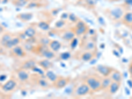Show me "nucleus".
Returning <instances> with one entry per match:
<instances>
[{
	"label": "nucleus",
	"mask_w": 132,
	"mask_h": 99,
	"mask_svg": "<svg viewBox=\"0 0 132 99\" xmlns=\"http://www.w3.org/2000/svg\"><path fill=\"white\" fill-rule=\"evenodd\" d=\"M66 84H67V80H65L64 79H60L56 83V86L58 88H62V87H64L66 85Z\"/></svg>",
	"instance_id": "23"
},
{
	"label": "nucleus",
	"mask_w": 132,
	"mask_h": 99,
	"mask_svg": "<svg viewBox=\"0 0 132 99\" xmlns=\"http://www.w3.org/2000/svg\"><path fill=\"white\" fill-rule=\"evenodd\" d=\"M17 75H18L19 79L22 81H25L29 78V75L28 74V73H26V71H24V70H21V71H19Z\"/></svg>",
	"instance_id": "8"
},
{
	"label": "nucleus",
	"mask_w": 132,
	"mask_h": 99,
	"mask_svg": "<svg viewBox=\"0 0 132 99\" xmlns=\"http://www.w3.org/2000/svg\"><path fill=\"white\" fill-rule=\"evenodd\" d=\"M113 53H114V54H115V55L116 56V57H119V53H118V52H117L116 50H114V52H113Z\"/></svg>",
	"instance_id": "44"
},
{
	"label": "nucleus",
	"mask_w": 132,
	"mask_h": 99,
	"mask_svg": "<svg viewBox=\"0 0 132 99\" xmlns=\"http://www.w3.org/2000/svg\"><path fill=\"white\" fill-rule=\"evenodd\" d=\"M85 25V23L82 22V21H79L77 24V27H79V26H81Z\"/></svg>",
	"instance_id": "40"
},
{
	"label": "nucleus",
	"mask_w": 132,
	"mask_h": 99,
	"mask_svg": "<svg viewBox=\"0 0 132 99\" xmlns=\"http://www.w3.org/2000/svg\"><path fill=\"white\" fill-rule=\"evenodd\" d=\"M32 17H33V15H32V13H21L20 15H19L17 16V17L19 18L21 20H25V21H27V20H31Z\"/></svg>",
	"instance_id": "9"
},
{
	"label": "nucleus",
	"mask_w": 132,
	"mask_h": 99,
	"mask_svg": "<svg viewBox=\"0 0 132 99\" xmlns=\"http://www.w3.org/2000/svg\"><path fill=\"white\" fill-rule=\"evenodd\" d=\"M36 34V31L35 29L32 27H29V28H26L25 31V34L26 35V37L29 38H33L34 35Z\"/></svg>",
	"instance_id": "12"
},
{
	"label": "nucleus",
	"mask_w": 132,
	"mask_h": 99,
	"mask_svg": "<svg viewBox=\"0 0 132 99\" xmlns=\"http://www.w3.org/2000/svg\"><path fill=\"white\" fill-rule=\"evenodd\" d=\"M130 73L132 74V66H131V67H130Z\"/></svg>",
	"instance_id": "46"
},
{
	"label": "nucleus",
	"mask_w": 132,
	"mask_h": 99,
	"mask_svg": "<svg viewBox=\"0 0 132 99\" xmlns=\"http://www.w3.org/2000/svg\"><path fill=\"white\" fill-rule=\"evenodd\" d=\"M89 91H90V88H89L88 85L83 84L78 87L77 89L76 90L75 93H76V95L81 97V96H84V95H86L87 93H88Z\"/></svg>",
	"instance_id": "2"
},
{
	"label": "nucleus",
	"mask_w": 132,
	"mask_h": 99,
	"mask_svg": "<svg viewBox=\"0 0 132 99\" xmlns=\"http://www.w3.org/2000/svg\"><path fill=\"white\" fill-rule=\"evenodd\" d=\"M125 91H126V94H127V95H129V94H130V89H127V87H126V88H125Z\"/></svg>",
	"instance_id": "42"
},
{
	"label": "nucleus",
	"mask_w": 132,
	"mask_h": 99,
	"mask_svg": "<svg viewBox=\"0 0 132 99\" xmlns=\"http://www.w3.org/2000/svg\"><path fill=\"white\" fill-rule=\"evenodd\" d=\"M87 85L89 88L94 91H98L100 88H101V83L94 77H90L87 81Z\"/></svg>",
	"instance_id": "1"
},
{
	"label": "nucleus",
	"mask_w": 132,
	"mask_h": 99,
	"mask_svg": "<svg viewBox=\"0 0 132 99\" xmlns=\"http://www.w3.org/2000/svg\"><path fill=\"white\" fill-rule=\"evenodd\" d=\"M27 1H17L16 5L19 6V7H24L27 4Z\"/></svg>",
	"instance_id": "35"
},
{
	"label": "nucleus",
	"mask_w": 132,
	"mask_h": 99,
	"mask_svg": "<svg viewBox=\"0 0 132 99\" xmlns=\"http://www.w3.org/2000/svg\"><path fill=\"white\" fill-rule=\"evenodd\" d=\"M94 48V44L93 42H88L87 44V47H86V48L87 50H93Z\"/></svg>",
	"instance_id": "36"
},
{
	"label": "nucleus",
	"mask_w": 132,
	"mask_h": 99,
	"mask_svg": "<svg viewBox=\"0 0 132 99\" xmlns=\"http://www.w3.org/2000/svg\"><path fill=\"white\" fill-rule=\"evenodd\" d=\"M92 58H93V55L90 52H85V53H83V56H82V59L83 61H88L89 60H91Z\"/></svg>",
	"instance_id": "22"
},
{
	"label": "nucleus",
	"mask_w": 132,
	"mask_h": 99,
	"mask_svg": "<svg viewBox=\"0 0 132 99\" xmlns=\"http://www.w3.org/2000/svg\"><path fill=\"white\" fill-rule=\"evenodd\" d=\"M119 85L118 82L114 81L113 83H111L110 85V92L111 94H115L119 89Z\"/></svg>",
	"instance_id": "11"
},
{
	"label": "nucleus",
	"mask_w": 132,
	"mask_h": 99,
	"mask_svg": "<svg viewBox=\"0 0 132 99\" xmlns=\"http://www.w3.org/2000/svg\"><path fill=\"white\" fill-rule=\"evenodd\" d=\"M38 27L42 31H48L49 30L50 25H48V23H47L46 22H44V21H41L38 23Z\"/></svg>",
	"instance_id": "18"
},
{
	"label": "nucleus",
	"mask_w": 132,
	"mask_h": 99,
	"mask_svg": "<svg viewBox=\"0 0 132 99\" xmlns=\"http://www.w3.org/2000/svg\"><path fill=\"white\" fill-rule=\"evenodd\" d=\"M70 56H71V55H70L69 53H68V52H64V53H63L61 54L60 57H61V58L62 59H63V60H66L67 59L69 58Z\"/></svg>",
	"instance_id": "29"
},
{
	"label": "nucleus",
	"mask_w": 132,
	"mask_h": 99,
	"mask_svg": "<svg viewBox=\"0 0 132 99\" xmlns=\"http://www.w3.org/2000/svg\"><path fill=\"white\" fill-rule=\"evenodd\" d=\"M61 46H62L61 44L57 40L52 41L51 42H50V48L54 52H57V51L60 50V49L61 48Z\"/></svg>",
	"instance_id": "7"
},
{
	"label": "nucleus",
	"mask_w": 132,
	"mask_h": 99,
	"mask_svg": "<svg viewBox=\"0 0 132 99\" xmlns=\"http://www.w3.org/2000/svg\"><path fill=\"white\" fill-rule=\"evenodd\" d=\"M46 77H48V79L52 82H55L57 79V75L52 71H47Z\"/></svg>",
	"instance_id": "17"
},
{
	"label": "nucleus",
	"mask_w": 132,
	"mask_h": 99,
	"mask_svg": "<svg viewBox=\"0 0 132 99\" xmlns=\"http://www.w3.org/2000/svg\"><path fill=\"white\" fill-rule=\"evenodd\" d=\"M41 43L44 45V46H46L47 44H50V40L48 39V38H42L41 39Z\"/></svg>",
	"instance_id": "34"
},
{
	"label": "nucleus",
	"mask_w": 132,
	"mask_h": 99,
	"mask_svg": "<svg viewBox=\"0 0 132 99\" xmlns=\"http://www.w3.org/2000/svg\"><path fill=\"white\" fill-rule=\"evenodd\" d=\"M29 8H35L38 7V3H36V1H32L30 3L28 4V6H27Z\"/></svg>",
	"instance_id": "33"
},
{
	"label": "nucleus",
	"mask_w": 132,
	"mask_h": 99,
	"mask_svg": "<svg viewBox=\"0 0 132 99\" xmlns=\"http://www.w3.org/2000/svg\"><path fill=\"white\" fill-rule=\"evenodd\" d=\"M42 55L43 57L46 58L48 59H52L54 57V53H53L52 51L49 50L48 49H44L42 51Z\"/></svg>",
	"instance_id": "10"
},
{
	"label": "nucleus",
	"mask_w": 132,
	"mask_h": 99,
	"mask_svg": "<svg viewBox=\"0 0 132 99\" xmlns=\"http://www.w3.org/2000/svg\"><path fill=\"white\" fill-rule=\"evenodd\" d=\"M39 64L40 65V66L42 67H44L45 69H48L49 68L50 66H51V64H50V62L48 59H45V60H42L41 61Z\"/></svg>",
	"instance_id": "24"
},
{
	"label": "nucleus",
	"mask_w": 132,
	"mask_h": 99,
	"mask_svg": "<svg viewBox=\"0 0 132 99\" xmlns=\"http://www.w3.org/2000/svg\"><path fill=\"white\" fill-rule=\"evenodd\" d=\"M35 66H36V63L34 62V61L30 60V61H26L23 65V69H32Z\"/></svg>",
	"instance_id": "15"
},
{
	"label": "nucleus",
	"mask_w": 132,
	"mask_h": 99,
	"mask_svg": "<svg viewBox=\"0 0 132 99\" xmlns=\"http://www.w3.org/2000/svg\"><path fill=\"white\" fill-rule=\"evenodd\" d=\"M99 0H86L87 1V3L88 4V5H91V6H93V5H96V3Z\"/></svg>",
	"instance_id": "32"
},
{
	"label": "nucleus",
	"mask_w": 132,
	"mask_h": 99,
	"mask_svg": "<svg viewBox=\"0 0 132 99\" xmlns=\"http://www.w3.org/2000/svg\"><path fill=\"white\" fill-rule=\"evenodd\" d=\"M77 44H78L77 39V38H73L72 42H71V47L72 48H76V46H77Z\"/></svg>",
	"instance_id": "30"
},
{
	"label": "nucleus",
	"mask_w": 132,
	"mask_h": 99,
	"mask_svg": "<svg viewBox=\"0 0 132 99\" xmlns=\"http://www.w3.org/2000/svg\"><path fill=\"white\" fill-rule=\"evenodd\" d=\"M32 70L34 72H36L37 73L40 74V75H44V71L42 70L41 69H40L38 67H36V66L34 67L32 69Z\"/></svg>",
	"instance_id": "27"
},
{
	"label": "nucleus",
	"mask_w": 132,
	"mask_h": 99,
	"mask_svg": "<svg viewBox=\"0 0 132 99\" xmlns=\"http://www.w3.org/2000/svg\"><path fill=\"white\" fill-rule=\"evenodd\" d=\"M39 85L42 87H46V86H48V84L47 81H46L44 79H40L39 81Z\"/></svg>",
	"instance_id": "31"
},
{
	"label": "nucleus",
	"mask_w": 132,
	"mask_h": 99,
	"mask_svg": "<svg viewBox=\"0 0 132 99\" xmlns=\"http://www.w3.org/2000/svg\"><path fill=\"white\" fill-rule=\"evenodd\" d=\"M127 82V85L130 86V88H132V81H131V80H128Z\"/></svg>",
	"instance_id": "43"
},
{
	"label": "nucleus",
	"mask_w": 132,
	"mask_h": 99,
	"mask_svg": "<svg viewBox=\"0 0 132 99\" xmlns=\"http://www.w3.org/2000/svg\"><path fill=\"white\" fill-rule=\"evenodd\" d=\"M0 2H1V0H0Z\"/></svg>",
	"instance_id": "49"
},
{
	"label": "nucleus",
	"mask_w": 132,
	"mask_h": 99,
	"mask_svg": "<svg viewBox=\"0 0 132 99\" xmlns=\"http://www.w3.org/2000/svg\"><path fill=\"white\" fill-rule=\"evenodd\" d=\"M96 70L104 76H107L110 73V69L106 66H102V65H99L97 66Z\"/></svg>",
	"instance_id": "5"
},
{
	"label": "nucleus",
	"mask_w": 132,
	"mask_h": 99,
	"mask_svg": "<svg viewBox=\"0 0 132 99\" xmlns=\"http://www.w3.org/2000/svg\"><path fill=\"white\" fill-rule=\"evenodd\" d=\"M99 21L100 24H101V25H105V22H104V19L102 17H99Z\"/></svg>",
	"instance_id": "38"
},
{
	"label": "nucleus",
	"mask_w": 132,
	"mask_h": 99,
	"mask_svg": "<svg viewBox=\"0 0 132 99\" xmlns=\"http://www.w3.org/2000/svg\"><path fill=\"white\" fill-rule=\"evenodd\" d=\"M69 17V14L67 13H62V15H61V19H62V20H65V19H67Z\"/></svg>",
	"instance_id": "37"
},
{
	"label": "nucleus",
	"mask_w": 132,
	"mask_h": 99,
	"mask_svg": "<svg viewBox=\"0 0 132 99\" xmlns=\"http://www.w3.org/2000/svg\"><path fill=\"white\" fill-rule=\"evenodd\" d=\"M125 2L127 5L132 6V0H125Z\"/></svg>",
	"instance_id": "39"
},
{
	"label": "nucleus",
	"mask_w": 132,
	"mask_h": 99,
	"mask_svg": "<svg viewBox=\"0 0 132 99\" xmlns=\"http://www.w3.org/2000/svg\"><path fill=\"white\" fill-rule=\"evenodd\" d=\"M11 38H11V36L9 34H5L1 38V44H2L3 45L5 46V44L7 43L8 41L10 39H11Z\"/></svg>",
	"instance_id": "25"
},
{
	"label": "nucleus",
	"mask_w": 132,
	"mask_h": 99,
	"mask_svg": "<svg viewBox=\"0 0 132 99\" xmlns=\"http://www.w3.org/2000/svg\"><path fill=\"white\" fill-rule=\"evenodd\" d=\"M5 79H6L5 75H1L0 76V81H3Z\"/></svg>",
	"instance_id": "41"
},
{
	"label": "nucleus",
	"mask_w": 132,
	"mask_h": 99,
	"mask_svg": "<svg viewBox=\"0 0 132 99\" xmlns=\"http://www.w3.org/2000/svg\"><path fill=\"white\" fill-rule=\"evenodd\" d=\"M74 36H75V34L73 32L68 31V32L65 33L63 34V39H65L66 40H73L74 38Z\"/></svg>",
	"instance_id": "19"
},
{
	"label": "nucleus",
	"mask_w": 132,
	"mask_h": 99,
	"mask_svg": "<svg viewBox=\"0 0 132 99\" xmlns=\"http://www.w3.org/2000/svg\"><path fill=\"white\" fill-rule=\"evenodd\" d=\"M110 15L115 20H118L124 16V11L121 8H115L111 10Z\"/></svg>",
	"instance_id": "3"
},
{
	"label": "nucleus",
	"mask_w": 132,
	"mask_h": 99,
	"mask_svg": "<svg viewBox=\"0 0 132 99\" xmlns=\"http://www.w3.org/2000/svg\"><path fill=\"white\" fill-rule=\"evenodd\" d=\"M68 19H69L71 22H77V16L75 15L74 13H71L69 15V17Z\"/></svg>",
	"instance_id": "26"
},
{
	"label": "nucleus",
	"mask_w": 132,
	"mask_h": 99,
	"mask_svg": "<svg viewBox=\"0 0 132 99\" xmlns=\"http://www.w3.org/2000/svg\"><path fill=\"white\" fill-rule=\"evenodd\" d=\"M111 79L113 81H114L119 83L122 81V75L118 71H115V72H114L112 74Z\"/></svg>",
	"instance_id": "14"
},
{
	"label": "nucleus",
	"mask_w": 132,
	"mask_h": 99,
	"mask_svg": "<svg viewBox=\"0 0 132 99\" xmlns=\"http://www.w3.org/2000/svg\"><path fill=\"white\" fill-rule=\"evenodd\" d=\"M3 31V28L0 25V33H1V32H2Z\"/></svg>",
	"instance_id": "45"
},
{
	"label": "nucleus",
	"mask_w": 132,
	"mask_h": 99,
	"mask_svg": "<svg viewBox=\"0 0 132 99\" xmlns=\"http://www.w3.org/2000/svg\"><path fill=\"white\" fill-rule=\"evenodd\" d=\"M86 31H87V28H86V26L85 25L77 27L76 31H75V33L77 35H81V34H83L85 33Z\"/></svg>",
	"instance_id": "21"
},
{
	"label": "nucleus",
	"mask_w": 132,
	"mask_h": 99,
	"mask_svg": "<svg viewBox=\"0 0 132 99\" xmlns=\"http://www.w3.org/2000/svg\"><path fill=\"white\" fill-rule=\"evenodd\" d=\"M13 53L19 57H22L24 55V51L21 47L18 46H15L13 49Z\"/></svg>",
	"instance_id": "13"
},
{
	"label": "nucleus",
	"mask_w": 132,
	"mask_h": 99,
	"mask_svg": "<svg viewBox=\"0 0 132 99\" xmlns=\"http://www.w3.org/2000/svg\"><path fill=\"white\" fill-rule=\"evenodd\" d=\"M111 79L109 78H106L102 81V82L101 83V87H102L103 89H106L108 86H110V84H111Z\"/></svg>",
	"instance_id": "20"
},
{
	"label": "nucleus",
	"mask_w": 132,
	"mask_h": 99,
	"mask_svg": "<svg viewBox=\"0 0 132 99\" xmlns=\"http://www.w3.org/2000/svg\"><path fill=\"white\" fill-rule=\"evenodd\" d=\"M65 25V22H64V20H62V19H61V20H58L56 22V28H62L63 26Z\"/></svg>",
	"instance_id": "28"
},
{
	"label": "nucleus",
	"mask_w": 132,
	"mask_h": 99,
	"mask_svg": "<svg viewBox=\"0 0 132 99\" xmlns=\"http://www.w3.org/2000/svg\"><path fill=\"white\" fill-rule=\"evenodd\" d=\"M16 85H17L16 82L14 80L11 79L9 81H8L6 83L4 84V85L2 86V89L5 92L11 91L15 88Z\"/></svg>",
	"instance_id": "4"
},
{
	"label": "nucleus",
	"mask_w": 132,
	"mask_h": 99,
	"mask_svg": "<svg viewBox=\"0 0 132 99\" xmlns=\"http://www.w3.org/2000/svg\"><path fill=\"white\" fill-rule=\"evenodd\" d=\"M32 1H38V0H32Z\"/></svg>",
	"instance_id": "48"
},
{
	"label": "nucleus",
	"mask_w": 132,
	"mask_h": 99,
	"mask_svg": "<svg viewBox=\"0 0 132 99\" xmlns=\"http://www.w3.org/2000/svg\"><path fill=\"white\" fill-rule=\"evenodd\" d=\"M17 1H27V0H17Z\"/></svg>",
	"instance_id": "47"
},
{
	"label": "nucleus",
	"mask_w": 132,
	"mask_h": 99,
	"mask_svg": "<svg viewBox=\"0 0 132 99\" xmlns=\"http://www.w3.org/2000/svg\"><path fill=\"white\" fill-rule=\"evenodd\" d=\"M124 21L126 24H132V12H127L123 17Z\"/></svg>",
	"instance_id": "16"
},
{
	"label": "nucleus",
	"mask_w": 132,
	"mask_h": 99,
	"mask_svg": "<svg viewBox=\"0 0 132 99\" xmlns=\"http://www.w3.org/2000/svg\"><path fill=\"white\" fill-rule=\"evenodd\" d=\"M20 42V40L19 38H13L10 39L8 41V42L5 44V46L7 48H12L15 46H17V44Z\"/></svg>",
	"instance_id": "6"
}]
</instances>
